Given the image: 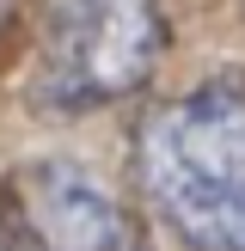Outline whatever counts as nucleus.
Returning <instances> with one entry per match:
<instances>
[{
  "instance_id": "1",
  "label": "nucleus",
  "mask_w": 245,
  "mask_h": 251,
  "mask_svg": "<svg viewBox=\"0 0 245 251\" xmlns=\"http://www.w3.org/2000/svg\"><path fill=\"white\" fill-rule=\"evenodd\" d=\"M135 172L184 251H245V74H208L153 104Z\"/></svg>"
},
{
  "instance_id": "2",
  "label": "nucleus",
  "mask_w": 245,
  "mask_h": 251,
  "mask_svg": "<svg viewBox=\"0 0 245 251\" xmlns=\"http://www.w3.org/2000/svg\"><path fill=\"white\" fill-rule=\"evenodd\" d=\"M166 55L159 0H55L37 49V98L49 110H98L141 92Z\"/></svg>"
},
{
  "instance_id": "3",
  "label": "nucleus",
  "mask_w": 245,
  "mask_h": 251,
  "mask_svg": "<svg viewBox=\"0 0 245 251\" xmlns=\"http://www.w3.org/2000/svg\"><path fill=\"white\" fill-rule=\"evenodd\" d=\"M0 251H147V239L80 159L43 153L0 184Z\"/></svg>"
},
{
  "instance_id": "4",
  "label": "nucleus",
  "mask_w": 245,
  "mask_h": 251,
  "mask_svg": "<svg viewBox=\"0 0 245 251\" xmlns=\"http://www.w3.org/2000/svg\"><path fill=\"white\" fill-rule=\"evenodd\" d=\"M12 19H19V0H0V37L12 31Z\"/></svg>"
}]
</instances>
